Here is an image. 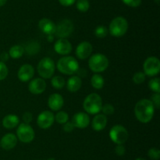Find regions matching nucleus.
Returning a JSON list of instances; mask_svg holds the SVG:
<instances>
[{
	"label": "nucleus",
	"mask_w": 160,
	"mask_h": 160,
	"mask_svg": "<svg viewBox=\"0 0 160 160\" xmlns=\"http://www.w3.org/2000/svg\"><path fill=\"white\" fill-rule=\"evenodd\" d=\"M148 155L151 159L159 160L160 158V151L157 147H151L148 150Z\"/></svg>",
	"instance_id": "nucleus-31"
},
{
	"label": "nucleus",
	"mask_w": 160,
	"mask_h": 160,
	"mask_svg": "<svg viewBox=\"0 0 160 160\" xmlns=\"http://www.w3.org/2000/svg\"><path fill=\"white\" fill-rule=\"evenodd\" d=\"M107 125V117L104 114H96L92 122V126L95 131H102Z\"/></svg>",
	"instance_id": "nucleus-20"
},
{
	"label": "nucleus",
	"mask_w": 160,
	"mask_h": 160,
	"mask_svg": "<svg viewBox=\"0 0 160 160\" xmlns=\"http://www.w3.org/2000/svg\"><path fill=\"white\" fill-rule=\"evenodd\" d=\"M125 152H126V150H125V147L123 144H117L115 148V152L117 155L122 156V155H124Z\"/></svg>",
	"instance_id": "nucleus-37"
},
{
	"label": "nucleus",
	"mask_w": 160,
	"mask_h": 160,
	"mask_svg": "<svg viewBox=\"0 0 160 160\" xmlns=\"http://www.w3.org/2000/svg\"><path fill=\"white\" fill-rule=\"evenodd\" d=\"M93 50L92 45L89 42L84 41L78 44L76 48V55L79 59L85 60L91 56Z\"/></svg>",
	"instance_id": "nucleus-14"
},
{
	"label": "nucleus",
	"mask_w": 160,
	"mask_h": 160,
	"mask_svg": "<svg viewBox=\"0 0 160 160\" xmlns=\"http://www.w3.org/2000/svg\"><path fill=\"white\" fill-rule=\"evenodd\" d=\"M64 104L63 97L59 93H52L48 99V105L52 111H58L62 108Z\"/></svg>",
	"instance_id": "nucleus-18"
},
{
	"label": "nucleus",
	"mask_w": 160,
	"mask_h": 160,
	"mask_svg": "<svg viewBox=\"0 0 160 160\" xmlns=\"http://www.w3.org/2000/svg\"><path fill=\"white\" fill-rule=\"evenodd\" d=\"M22 119H23V121L24 123L30 124L31 122L33 119V115L30 111H26V112L23 113V116H22Z\"/></svg>",
	"instance_id": "nucleus-36"
},
{
	"label": "nucleus",
	"mask_w": 160,
	"mask_h": 160,
	"mask_svg": "<svg viewBox=\"0 0 160 160\" xmlns=\"http://www.w3.org/2000/svg\"><path fill=\"white\" fill-rule=\"evenodd\" d=\"M35 133L34 129L30 125V124L22 122L19 124L17 130V137L23 143H31L34 139Z\"/></svg>",
	"instance_id": "nucleus-8"
},
{
	"label": "nucleus",
	"mask_w": 160,
	"mask_h": 160,
	"mask_svg": "<svg viewBox=\"0 0 160 160\" xmlns=\"http://www.w3.org/2000/svg\"><path fill=\"white\" fill-rule=\"evenodd\" d=\"M155 106L148 99H142L134 107V115L139 122L148 123L152 119L155 113Z\"/></svg>",
	"instance_id": "nucleus-1"
},
{
	"label": "nucleus",
	"mask_w": 160,
	"mask_h": 160,
	"mask_svg": "<svg viewBox=\"0 0 160 160\" xmlns=\"http://www.w3.org/2000/svg\"><path fill=\"white\" fill-rule=\"evenodd\" d=\"M102 100L98 93H91L88 95L83 102L84 111L91 115H96L101 111L102 108Z\"/></svg>",
	"instance_id": "nucleus-3"
},
{
	"label": "nucleus",
	"mask_w": 160,
	"mask_h": 160,
	"mask_svg": "<svg viewBox=\"0 0 160 160\" xmlns=\"http://www.w3.org/2000/svg\"><path fill=\"white\" fill-rule=\"evenodd\" d=\"M6 1H7V0H0V7L4 6V5L6 4Z\"/></svg>",
	"instance_id": "nucleus-41"
},
{
	"label": "nucleus",
	"mask_w": 160,
	"mask_h": 160,
	"mask_svg": "<svg viewBox=\"0 0 160 160\" xmlns=\"http://www.w3.org/2000/svg\"><path fill=\"white\" fill-rule=\"evenodd\" d=\"M108 33H109V30L105 26H98L95 30V35L97 38H100L102 39L107 36Z\"/></svg>",
	"instance_id": "nucleus-29"
},
{
	"label": "nucleus",
	"mask_w": 160,
	"mask_h": 160,
	"mask_svg": "<svg viewBox=\"0 0 160 160\" xmlns=\"http://www.w3.org/2000/svg\"><path fill=\"white\" fill-rule=\"evenodd\" d=\"M20 124L19 117L16 115H7L2 119V125L6 129H13Z\"/></svg>",
	"instance_id": "nucleus-22"
},
{
	"label": "nucleus",
	"mask_w": 160,
	"mask_h": 160,
	"mask_svg": "<svg viewBox=\"0 0 160 160\" xmlns=\"http://www.w3.org/2000/svg\"><path fill=\"white\" fill-rule=\"evenodd\" d=\"M122 2L130 7H138L142 3V0H122Z\"/></svg>",
	"instance_id": "nucleus-35"
},
{
	"label": "nucleus",
	"mask_w": 160,
	"mask_h": 160,
	"mask_svg": "<svg viewBox=\"0 0 160 160\" xmlns=\"http://www.w3.org/2000/svg\"><path fill=\"white\" fill-rule=\"evenodd\" d=\"M8 73H9V70L6 64L0 61V81L4 80L7 77Z\"/></svg>",
	"instance_id": "nucleus-32"
},
{
	"label": "nucleus",
	"mask_w": 160,
	"mask_h": 160,
	"mask_svg": "<svg viewBox=\"0 0 160 160\" xmlns=\"http://www.w3.org/2000/svg\"><path fill=\"white\" fill-rule=\"evenodd\" d=\"M74 128L75 127L73 126V123L71 122H67L66 123L63 124V126H62L63 130L65 132H67V133H70V132L73 131Z\"/></svg>",
	"instance_id": "nucleus-38"
},
{
	"label": "nucleus",
	"mask_w": 160,
	"mask_h": 160,
	"mask_svg": "<svg viewBox=\"0 0 160 160\" xmlns=\"http://www.w3.org/2000/svg\"><path fill=\"white\" fill-rule=\"evenodd\" d=\"M34 75V68L33 67L32 65L31 64H23L20 67L17 73V76L18 78L21 82L26 83L29 80L32 79Z\"/></svg>",
	"instance_id": "nucleus-15"
},
{
	"label": "nucleus",
	"mask_w": 160,
	"mask_h": 160,
	"mask_svg": "<svg viewBox=\"0 0 160 160\" xmlns=\"http://www.w3.org/2000/svg\"><path fill=\"white\" fill-rule=\"evenodd\" d=\"M91 84L95 89H101L105 84L104 78L100 74H94L91 78Z\"/></svg>",
	"instance_id": "nucleus-23"
},
{
	"label": "nucleus",
	"mask_w": 160,
	"mask_h": 160,
	"mask_svg": "<svg viewBox=\"0 0 160 160\" xmlns=\"http://www.w3.org/2000/svg\"><path fill=\"white\" fill-rule=\"evenodd\" d=\"M91 122L90 117L85 112H78L73 116L72 123L76 128L84 129L89 125Z\"/></svg>",
	"instance_id": "nucleus-13"
},
{
	"label": "nucleus",
	"mask_w": 160,
	"mask_h": 160,
	"mask_svg": "<svg viewBox=\"0 0 160 160\" xmlns=\"http://www.w3.org/2000/svg\"><path fill=\"white\" fill-rule=\"evenodd\" d=\"M128 22L124 17H117L110 22L109 32L113 37L120 38L124 35L128 30Z\"/></svg>",
	"instance_id": "nucleus-4"
},
{
	"label": "nucleus",
	"mask_w": 160,
	"mask_h": 160,
	"mask_svg": "<svg viewBox=\"0 0 160 160\" xmlns=\"http://www.w3.org/2000/svg\"><path fill=\"white\" fill-rule=\"evenodd\" d=\"M73 24L69 19H63L56 26L55 35L59 39H67L73 31Z\"/></svg>",
	"instance_id": "nucleus-9"
},
{
	"label": "nucleus",
	"mask_w": 160,
	"mask_h": 160,
	"mask_svg": "<svg viewBox=\"0 0 160 160\" xmlns=\"http://www.w3.org/2000/svg\"><path fill=\"white\" fill-rule=\"evenodd\" d=\"M54 50L60 55H68L72 51V45L67 39H59L55 42Z\"/></svg>",
	"instance_id": "nucleus-16"
},
{
	"label": "nucleus",
	"mask_w": 160,
	"mask_h": 160,
	"mask_svg": "<svg viewBox=\"0 0 160 160\" xmlns=\"http://www.w3.org/2000/svg\"><path fill=\"white\" fill-rule=\"evenodd\" d=\"M148 86L154 93H160V79L159 78H152L148 83Z\"/></svg>",
	"instance_id": "nucleus-28"
},
{
	"label": "nucleus",
	"mask_w": 160,
	"mask_h": 160,
	"mask_svg": "<svg viewBox=\"0 0 160 160\" xmlns=\"http://www.w3.org/2000/svg\"><path fill=\"white\" fill-rule=\"evenodd\" d=\"M77 0H59V3L63 6H70L74 4Z\"/></svg>",
	"instance_id": "nucleus-39"
},
{
	"label": "nucleus",
	"mask_w": 160,
	"mask_h": 160,
	"mask_svg": "<svg viewBox=\"0 0 160 160\" xmlns=\"http://www.w3.org/2000/svg\"><path fill=\"white\" fill-rule=\"evenodd\" d=\"M152 102L153 105L155 106V108H160V93H155L152 96L151 98Z\"/></svg>",
	"instance_id": "nucleus-34"
},
{
	"label": "nucleus",
	"mask_w": 160,
	"mask_h": 160,
	"mask_svg": "<svg viewBox=\"0 0 160 160\" xmlns=\"http://www.w3.org/2000/svg\"><path fill=\"white\" fill-rule=\"evenodd\" d=\"M56 26L54 22L48 18H43L39 20L38 28L44 34L47 35H51L55 34L56 31Z\"/></svg>",
	"instance_id": "nucleus-19"
},
{
	"label": "nucleus",
	"mask_w": 160,
	"mask_h": 160,
	"mask_svg": "<svg viewBox=\"0 0 160 160\" xmlns=\"http://www.w3.org/2000/svg\"><path fill=\"white\" fill-rule=\"evenodd\" d=\"M144 73L145 75L154 77L160 72V61L156 56H149L145 61L143 64Z\"/></svg>",
	"instance_id": "nucleus-10"
},
{
	"label": "nucleus",
	"mask_w": 160,
	"mask_h": 160,
	"mask_svg": "<svg viewBox=\"0 0 160 160\" xmlns=\"http://www.w3.org/2000/svg\"><path fill=\"white\" fill-rule=\"evenodd\" d=\"M51 83L53 88L56 89H61L65 86L66 81L60 75H56L52 78Z\"/></svg>",
	"instance_id": "nucleus-25"
},
{
	"label": "nucleus",
	"mask_w": 160,
	"mask_h": 160,
	"mask_svg": "<svg viewBox=\"0 0 160 160\" xmlns=\"http://www.w3.org/2000/svg\"><path fill=\"white\" fill-rule=\"evenodd\" d=\"M135 160H146V159H145V158H138Z\"/></svg>",
	"instance_id": "nucleus-42"
},
{
	"label": "nucleus",
	"mask_w": 160,
	"mask_h": 160,
	"mask_svg": "<svg viewBox=\"0 0 160 160\" xmlns=\"http://www.w3.org/2000/svg\"><path fill=\"white\" fill-rule=\"evenodd\" d=\"M77 9L82 13L87 12L90 7L88 0H77Z\"/></svg>",
	"instance_id": "nucleus-27"
},
{
	"label": "nucleus",
	"mask_w": 160,
	"mask_h": 160,
	"mask_svg": "<svg viewBox=\"0 0 160 160\" xmlns=\"http://www.w3.org/2000/svg\"><path fill=\"white\" fill-rule=\"evenodd\" d=\"M9 53H6V52H4V53H2L1 55H0V61H2V62L3 63L6 62V61L9 60Z\"/></svg>",
	"instance_id": "nucleus-40"
},
{
	"label": "nucleus",
	"mask_w": 160,
	"mask_h": 160,
	"mask_svg": "<svg viewBox=\"0 0 160 160\" xmlns=\"http://www.w3.org/2000/svg\"><path fill=\"white\" fill-rule=\"evenodd\" d=\"M155 1L156 2V3H157V4H159V0H155Z\"/></svg>",
	"instance_id": "nucleus-43"
},
{
	"label": "nucleus",
	"mask_w": 160,
	"mask_h": 160,
	"mask_svg": "<svg viewBox=\"0 0 160 160\" xmlns=\"http://www.w3.org/2000/svg\"><path fill=\"white\" fill-rule=\"evenodd\" d=\"M46 89V83L42 78H35L31 80L28 85V89L32 94L38 95L45 92Z\"/></svg>",
	"instance_id": "nucleus-12"
},
{
	"label": "nucleus",
	"mask_w": 160,
	"mask_h": 160,
	"mask_svg": "<svg viewBox=\"0 0 160 160\" xmlns=\"http://www.w3.org/2000/svg\"><path fill=\"white\" fill-rule=\"evenodd\" d=\"M56 64L50 57H44L38 64V72L42 78H50L54 75Z\"/></svg>",
	"instance_id": "nucleus-6"
},
{
	"label": "nucleus",
	"mask_w": 160,
	"mask_h": 160,
	"mask_svg": "<svg viewBox=\"0 0 160 160\" xmlns=\"http://www.w3.org/2000/svg\"><path fill=\"white\" fill-rule=\"evenodd\" d=\"M109 137L116 144H123L129 137V133L124 126L115 125L109 131Z\"/></svg>",
	"instance_id": "nucleus-7"
},
{
	"label": "nucleus",
	"mask_w": 160,
	"mask_h": 160,
	"mask_svg": "<svg viewBox=\"0 0 160 160\" xmlns=\"http://www.w3.org/2000/svg\"><path fill=\"white\" fill-rule=\"evenodd\" d=\"M55 121V115L52 111H44L39 114L37 119V124L41 129H48L52 125Z\"/></svg>",
	"instance_id": "nucleus-11"
},
{
	"label": "nucleus",
	"mask_w": 160,
	"mask_h": 160,
	"mask_svg": "<svg viewBox=\"0 0 160 160\" xmlns=\"http://www.w3.org/2000/svg\"><path fill=\"white\" fill-rule=\"evenodd\" d=\"M17 144V137L15 134L9 133L5 134L0 141V146L6 151L14 148Z\"/></svg>",
	"instance_id": "nucleus-17"
},
{
	"label": "nucleus",
	"mask_w": 160,
	"mask_h": 160,
	"mask_svg": "<svg viewBox=\"0 0 160 160\" xmlns=\"http://www.w3.org/2000/svg\"><path fill=\"white\" fill-rule=\"evenodd\" d=\"M56 67L61 73L68 75H73L79 70L78 61L71 56H65L59 59Z\"/></svg>",
	"instance_id": "nucleus-2"
},
{
	"label": "nucleus",
	"mask_w": 160,
	"mask_h": 160,
	"mask_svg": "<svg viewBox=\"0 0 160 160\" xmlns=\"http://www.w3.org/2000/svg\"><path fill=\"white\" fill-rule=\"evenodd\" d=\"M101 111H102L105 115H112L114 113L115 108L110 104H106L105 105H102Z\"/></svg>",
	"instance_id": "nucleus-33"
},
{
	"label": "nucleus",
	"mask_w": 160,
	"mask_h": 160,
	"mask_svg": "<svg viewBox=\"0 0 160 160\" xmlns=\"http://www.w3.org/2000/svg\"><path fill=\"white\" fill-rule=\"evenodd\" d=\"M24 53V49L20 45H15L11 47L9 50V57H12V59H18L23 56Z\"/></svg>",
	"instance_id": "nucleus-24"
},
{
	"label": "nucleus",
	"mask_w": 160,
	"mask_h": 160,
	"mask_svg": "<svg viewBox=\"0 0 160 160\" xmlns=\"http://www.w3.org/2000/svg\"><path fill=\"white\" fill-rule=\"evenodd\" d=\"M145 78H146L145 74L142 72H136L133 75L132 80L135 84H142V83H143L145 81Z\"/></svg>",
	"instance_id": "nucleus-30"
},
{
	"label": "nucleus",
	"mask_w": 160,
	"mask_h": 160,
	"mask_svg": "<svg viewBox=\"0 0 160 160\" xmlns=\"http://www.w3.org/2000/svg\"><path fill=\"white\" fill-rule=\"evenodd\" d=\"M109 59L102 53H95L92 55L88 61V67L92 72L100 73L107 69L109 67Z\"/></svg>",
	"instance_id": "nucleus-5"
},
{
	"label": "nucleus",
	"mask_w": 160,
	"mask_h": 160,
	"mask_svg": "<svg viewBox=\"0 0 160 160\" xmlns=\"http://www.w3.org/2000/svg\"><path fill=\"white\" fill-rule=\"evenodd\" d=\"M82 86V81L81 77L78 75H73L67 82V88L70 92L75 93L79 90Z\"/></svg>",
	"instance_id": "nucleus-21"
},
{
	"label": "nucleus",
	"mask_w": 160,
	"mask_h": 160,
	"mask_svg": "<svg viewBox=\"0 0 160 160\" xmlns=\"http://www.w3.org/2000/svg\"><path fill=\"white\" fill-rule=\"evenodd\" d=\"M55 120H56L59 124H62V125H63L64 123L68 122L69 115L67 114L66 111H58L57 114L55 115Z\"/></svg>",
	"instance_id": "nucleus-26"
}]
</instances>
